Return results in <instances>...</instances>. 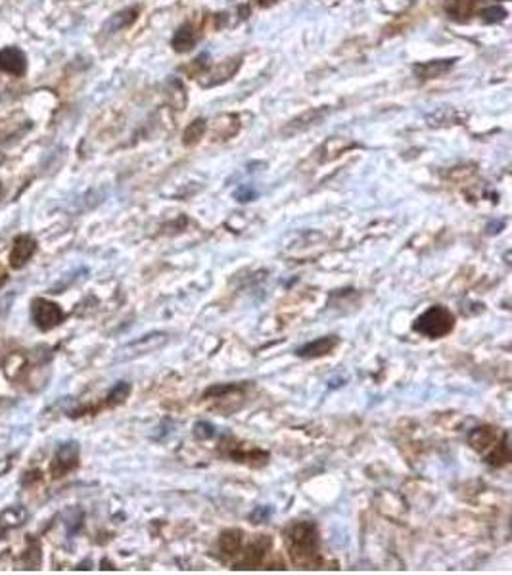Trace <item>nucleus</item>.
I'll return each instance as SVG.
<instances>
[{
	"label": "nucleus",
	"mask_w": 512,
	"mask_h": 575,
	"mask_svg": "<svg viewBox=\"0 0 512 575\" xmlns=\"http://www.w3.org/2000/svg\"><path fill=\"white\" fill-rule=\"evenodd\" d=\"M236 198L240 200V202H250L252 198H255V192H253L250 187H242V188H238Z\"/></svg>",
	"instance_id": "obj_19"
},
{
	"label": "nucleus",
	"mask_w": 512,
	"mask_h": 575,
	"mask_svg": "<svg viewBox=\"0 0 512 575\" xmlns=\"http://www.w3.org/2000/svg\"><path fill=\"white\" fill-rule=\"evenodd\" d=\"M0 194H2V187H0Z\"/></svg>",
	"instance_id": "obj_21"
},
{
	"label": "nucleus",
	"mask_w": 512,
	"mask_h": 575,
	"mask_svg": "<svg viewBox=\"0 0 512 575\" xmlns=\"http://www.w3.org/2000/svg\"><path fill=\"white\" fill-rule=\"evenodd\" d=\"M198 38H200L198 31L194 29L190 23H185V25L178 27L177 33H175V37H173V48H175L177 52H188L190 48L196 46Z\"/></svg>",
	"instance_id": "obj_9"
},
{
	"label": "nucleus",
	"mask_w": 512,
	"mask_h": 575,
	"mask_svg": "<svg viewBox=\"0 0 512 575\" xmlns=\"http://www.w3.org/2000/svg\"><path fill=\"white\" fill-rule=\"evenodd\" d=\"M286 545L296 564L313 566L319 554V533L311 522H296L286 530Z\"/></svg>",
	"instance_id": "obj_1"
},
{
	"label": "nucleus",
	"mask_w": 512,
	"mask_h": 575,
	"mask_svg": "<svg viewBox=\"0 0 512 575\" xmlns=\"http://www.w3.org/2000/svg\"><path fill=\"white\" fill-rule=\"evenodd\" d=\"M196 435H198L200 439H209V437L213 435V426H211V424H206V422L196 424Z\"/></svg>",
	"instance_id": "obj_18"
},
{
	"label": "nucleus",
	"mask_w": 512,
	"mask_h": 575,
	"mask_svg": "<svg viewBox=\"0 0 512 575\" xmlns=\"http://www.w3.org/2000/svg\"><path fill=\"white\" fill-rule=\"evenodd\" d=\"M455 326V316L449 309L441 305L430 307L424 311L413 324V330L416 334H422L426 337H443L447 336Z\"/></svg>",
	"instance_id": "obj_3"
},
{
	"label": "nucleus",
	"mask_w": 512,
	"mask_h": 575,
	"mask_svg": "<svg viewBox=\"0 0 512 575\" xmlns=\"http://www.w3.org/2000/svg\"><path fill=\"white\" fill-rule=\"evenodd\" d=\"M468 441H470L472 449L485 455V460L491 466H505L511 460L509 437H506V433H499V430L495 428H474L468 435Z\"/></svg>",
	"instance_id": "obj_2"
},
{
	"label": "nucleus",
	"mask_w": 512,
	"mask_h": 575,
	"mask_svg": "<svg viewBox=\"0 0 512 575\" xmlns=\"http://www.w3.org/2000/svg\"><path fill=\"white\" fill-rule=\"evenodd\" d=\"M77 458H79V447L75 443H67V445L59 449L52 466L56 478L62 476V474H66V472L73 470L75 466H77Z\"/></svg>",
	"instance_id": "obj_7"
},
{
	"label": "nucleus",
	"mask_w": 512,
	"mask_h": 575,
	"mask_svg": "<svg viewBox=\"0 0 512 575\" xmlns=\"http://www.w3.org/2000/svg\"><path fill=\"white\" fill-rule=\"evenodd\" d=\"M242 533L236 530H229L225 531L221 539H219V546H221V553L230 556V554H236L240 551V545H242Z\"/></svg>",
	"instance_id": "obj_13"
},
{
	"label": "nucleus",
	"mask_w": 512,
	"mask_h": 575,
	"mask_svg": "<svg viewBox=\"0 0 512 575\" xmlns=\"http://www.w3.org/2000/svg\"><path fill=\"white\" fill-rule=\"evenodd\" d=\"M136 14H138V10H136V8H129V10L118 12V14L112 15V17L106 22L104 31L106 33H115V31L125 29V27H129V25L136 20Z\"/></svg>",
	"instance_id": "obj_11"
},
{
	"label": "nucleus",
	"mask_w": 512,
	"mask_h": 575,
	"mask_svg": "<svg viewBox=\"0 0 512 575\" xmlns=\"http://www.w3.org/2000/svg\"><path fill=\"white\" fill-rule=\"evenodd\" d=\"M322 115H325V110H319V112H307L304 113L299 119L292 121V127H296L297 131H301V129L309 127V125H315Z\"/></svg>",
	"instance_id": "obj_15"
},
{
	"label": "nucleus",
	"mask_w": 512,
	"mask_h": 575,
	"mask_svg": "<svg viewBox=\"0 0 512 575\" xmlns=\"http://www.w3.org/2000/svg\"><path fill=\"white\" fill-rule=\"evenodd\" d=\"M35 247H37V244H35V240L31 238V236H20V238H15L14 249H12V255H10L12 267H15V269L23 267V265L31 259V255L35 254Z\"/></svg>",
	"instance_id": "obj_8"
},
{
	"label": "nucleus",
	"mask_w": 512,
	"mask_h": 575,
	"mask_svg": "<svg viewBox=\"0 0 512 575\" xmlns=\"http://www.w3.org/2000/svg\"><path fill=\"white\" fill-rule=\"evenodd\" d=\"M31 313H33V321L38 328L50 330L54 326H58L59 322L64 321V313L56 303L52 301H46V299H35L33 307H31Z\"/></svg>",
	"instance_id": "obj_4"
},
{
	"label": "nucleus",
	"mask_w": 512,
	"mask_h": 575,
	"mask_svg": "<svg viewBox=\"0 0 512 575\" xmlns=\"http://www.w3.org/2000/svg\"><path fill=\"white\" fill-rule=\"evenodd\" d=\"M204 133H206V121L204 119H196L194 123H190V127L186 129L185 135H183V138H185V144L186 146H190V144H196L200 143V138L204 136Z\"/></svg>",
	"instance_id": "obj_14"
},
{
	"label": "nucleus",
	"mask_w": 512,
	"mask_h": 575,
	"mask_svg": "<svg viewBox=\"0 0 512 575\" xmlns=\"http://www.w3.org/2000/svg\"><path fill=\"white\" fill-rule=\"evenodd\" d=\"M0 71H6L15 77H22L27 71V58L25 54L15 48V46H8L4 50H0Z\"/></svg>",
	"instance_id": "obj_5"
},
{
	"label": "nucleus",
	"mask_w": 512,
	"mask_h": 575,
	"mask_svg": "<svg viewBox=\"0 0 512 575\" xmlns=\"http://www.w3.org/2000/svg\"><path fill=\"white\" fill-rule=\"evenodd\" d=\"M253 2L261 8H269V6H273V4H276L278 0H253Z\"/></svg>",
	"instance_id": "obj_20"
},
{
	"label": "nucleus",
	"mask_w": 512,
	"mask_h": 575,
	"mask_svg": "<svg viewBox=\"0 0 512 575\" xmlns=\"http://www.w3.org/2000/svg\"><path fill=\"white\" fill-rule=\"evenodd\" d=\"M482 0H447L446 10L447 14L455 17V20H468L470 15L474 14L476 10L480 8Z\"/></svg>",
	"instance_id": "obj_10"
},
{
	"label": "nucleus",
	"mask_w": 512,
	"mask_h": 575,
	"mask_svg": "<svg viewBox=\"0 0 512 575\" xmlns=\"http://www.w3.org/2000/svg\"><path fill=\"white\" fill-rule=\"evenodd\" d=\"M453 61L449 60H439V61H428V64H420V66H415V73H418L422 79H434V77H439L443 75L447 69H451Z\"/></svg>",
	"instance_id": "obj_12"
},
{
	"label": "nucleus",
	"mask_w": 512,
	"mask_h": 575,
	"mask_svg": "<svg viewBox=\"0 0 512 575\" xmlns=\"http://www.w3.org/2000/svg\"><path fill=\"white\" fill-rule=\"evenodd\" d=\"M338 345V337L336 336H325L315 340V342H309L305 344L304 347L297 349V355L304 357V359H319V357H325L328 353H332Z\"/></svg>",
	"instance_id": "obj_6"
},
{
	"label": "nucleus",
	"mask_w": 512,
	"mask_h": 575,
	"mask_svg": "<svg viewBox=\"0 0 512 575\" xmlns=\"http://www.w3.org/2000/svg\"><path fill=\"white\" fill-rule=\"evenodd\" d=\"M483 15V22H497V20H505L506 12L503 10V8H488V10H483L482 12Z\"/></svg>",
	"instance_id": "obj_17"
},
{
	"label": "nucleus",
	"mask_w": 512,
	"mask_h": 575,
	"mask_svg": "<svg viewBox=\"0 0 512 575\" xmlns=\"http://www.w3.org/2000/svg\"><path fill=\"white\" fill-rule=\"evenodd\" d=\"M129 393H131V386L127 384V381H119L118 386L112 389V393H110V403L112 405H118V403H123L127 397H129Z\"/></svg>",
	"instance_id": "obj_16"
}]
</instances>
